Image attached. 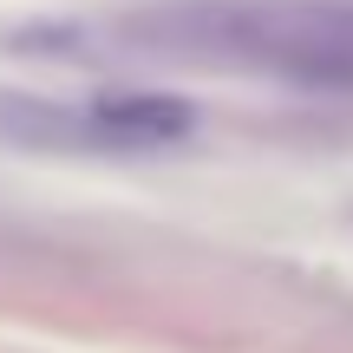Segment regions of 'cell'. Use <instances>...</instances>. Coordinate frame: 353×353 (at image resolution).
I'll list each match as a JSON object with an SVG mask.
<instances>
[{
	"label": "cell",
	"mask_w": 353,
	"mask_h": 353,
	"mask_svg": "<svg viewBox=\"0 0 353 353\" xmlns=\"http://www.w3.org/2000/svg\"><path fill=\"white\" fill-rule=\"evenodd\" d=\"M92 125L118 144H176L196 131V112L190 99H170V92H112L92 105Z\"/></svg>",
	"instance_id": "obj_1"
}]
</instances>
